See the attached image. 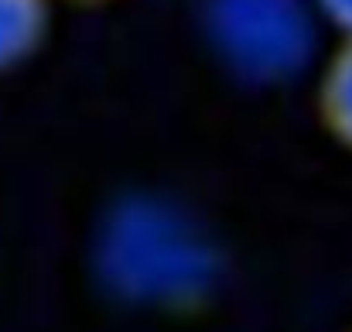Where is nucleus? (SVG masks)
<instances>
[{
  "mask_svg": "<svg viewBox=\"0 0 352 332\" xmlns=\"http://www.w3.org/2000/svg\"><path fill=\"white\" fill-rule=\"evenodd\" d=\"M96 274L133 309L188 315L216 295L223 253L185 206L161 196H126L100 222Z\"/></svg>",
  "mask_w": 352,
  "mask_h": 332,
  "instance_id": "f257e3e1",
  "label": "nucleus"
},
{
  "mask_svg": "<svg viewBox=\"0 0 352 332\" xmlns=\"http://www.w3.org/2000/svg\"><path fill=\"white\" fill-rule=\"evenodd\" d=\"M318 28L308 0H206V34L246 83H284L308 69Z\"/></svg>",
  "mask_w": 352,
  "mask_h": 332,
  "instance_id": "f03ea898",
  "label": "nucleus"
},
{
  "mask_svg": "<svg viewBox=\"0 0 352 332\" xmlns=\"http://www.w3.org/2000/svg\"><path fill=\"white\" fill-rule=\"evenodd\" d=\"M315 116L339 147L352 151V34L336 41L318 69Z\"/></svg>",
  "mask_w": 352,
  "mask_h": 332,
  "instance_id": "7ed1b4c3",
  "label": "nucleus"
},
{
  "mask_svg": "<svg viewBox=\"0 0 352 332\" xmlns=\"http://www.w3.org/2000/svg\"><path fill=\"white\" fill-rule=\"evenodd\" d=\"M55 0H0V76L31 62L52 31Z\"/></svg>",
  "mask_w": 352,
  "mask_h": 332,
  "instance_id": "20e7f679",
  "label": "nucleus"
},
{
  "mask_svg": "<svg viewBox=\"0 0 352 332\" xmlns=\"http://www.w3.org/2000/svg\"><path fill=\"white\" fill-rule=\"evenodd\" d=\"M318 24L332 28L339 38H349L352 34V0H308Z\"/></svg>",
  "mask_w": 352,
  "mask_h": 332,
  "instance_id": "39448f33",
  "label": "nucleus"
},
{
  "mask_svg": "<svg viewBox=\"0 0 352 332\" xmlns=\"http://www.w3.org/2000/svg\"><path fill=\"white\" fill-rule=\"evenodd\" d=\"M55 3H72V7H107V3H117V0H55Z\"/></svg>",
  "mask_w": 352,
  "mask_h": 332,
  "instance_id": "423d86ee",
  "label": "nucleus"
}]
</instances>
